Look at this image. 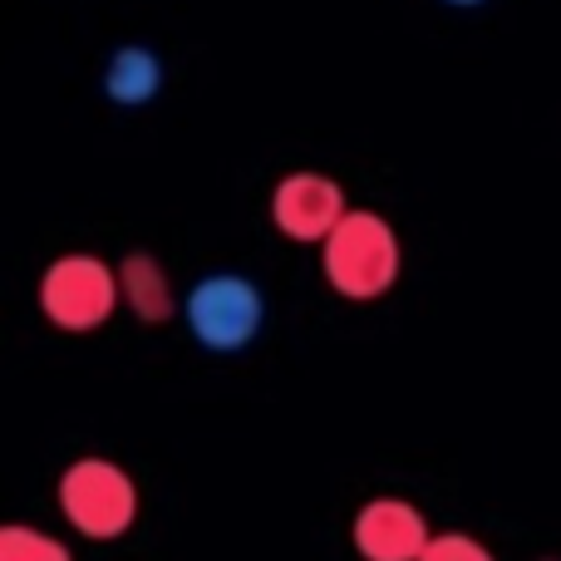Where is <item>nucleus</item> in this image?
<instances>
[{"mask_svg": "<svg viewBox=\"0 0 561 561\" xmlns=\"http://www.w3.org/2000/svg\"><path fill=\"white\" fill-rule=\"evenodd\" d=\"M320 266L335 296L345 300H379L394 290L404 272V247L399 232L369 207H350L345 222L320 242Z\"/></svg>", "mask_w": 561, "mask_h": 561, "instance_id": "obj_1", "label": "nucleus"}, {"mask_svg": "<svg viewBox=\"0 0 561 561\" xmlns=\"http://www.w3.org/2000/svg\"><path fill=\"white\" fill-rule=\"evenodd\" d=\"M183 320L187 335L213 355H237L247 350L266 325V296L252 276L242 272H213L193 280L183 296Z\"/></svg>", "mask_w": 561, "mask_h": 561, "instance_id": "obj_2", "label": "nucleus"}, {"mask_svg": "<svg viewBox=\"0 0 561 561\" xmlns=\"http://www.w3.org/2000/svg\"><path fill=\"white\" fill-rule=\"evenodd\" d=\"M55 503L79 537H89V542H114L138 517V488H134V478L118 463H108V458H75V463L59 473Z\"/></svg>", "mask_w": 561, "mask_h": 561, "instance_id": "obj_3", "label": "nucleus"}, {"mask_svg": "<svg viewBox=\"0 0 561 561\" xmlns=\"http://www.w3.org/2000/svg\"><path fill=\"white\" fill-rule=\"evenodd\" d=\"M118 300H124L118 272L89 252L55 256V262L45 266V276H39V310H45L49 325L69 330V335L99 330L118 310Z\"/></svg>", "mask_w": 561, "mask_h": 561, "instance_id": "obj_4", "label": "nucleus"}, {"mask_svg": "<svg viewBox=\"0 0 561 561\" xmlns=\"http://www.w3.org/2000/svg\"><path fill=\"white\" fill-rule=\"evenodd\" d=\"M350 203L345 187L335 183L330 173H310V168H296L272 187V222L280 237L300 247H316L345 222Z\"/></svg>", "mask_w": 561, "mask_h": 561, "instance_id": "obj_5", "label": "nucleus"}, {"mask_svg": "<svg viewBox=\"0 0 561 561\" xmlns=\"http://www.w3.org/2000/svg\"><path fill=\"white\" fill-rule=\"evenodd\" d=\"M355 552L365 561H419L434 542L424 513L409 497H369L355 513Z\"/></svg>", "mask_w": 561, "mask_h": 561, "instance_id": "obj_6", "label": "nucleus"}, {"mask_svg": "<svg viewBox=\"0 0 561 561\" xmlns=\"http://www.w3.org/2000/svg\"><path fill=\"white\" fill-rule=\"evenodd\" d=\"M118 290H124V306L134 310L138 325H168L183 310L173 296V280H168V266L148 252H128L118 262Z\"/></svg>", "mask_w": 561, "mask_h": 561, "instance_id": "obj_7", "label": "nucleus"}, {"mask_svg": "<svg viewBox=\"0 0 561 561\" xmlns=\"http://www.w3.org/2000/svg\"><path fill=\"white\" fill-rule=\"evenodd\" d=\"M163 94V59L148 45H124L104 65V99L118 108H144Z\"/></svg>", "mask_w": 561, "mask_h": 561, "instance_id": "obj_8", "label": "nucleus"}, {"mask_svg": "<svg viewBox=\"0 0 561 561\" xmlns=\"http://www.w3.org/2000/svg\"><path fill=\"white\" fill-rule=\"evenodd\" d=\"M0 561H75V557H69V547L59 537L25 523H10L0 527Z\"/></svg>", "mask_w": 561, "mask_h": 561, "instance_id": "obj_9", "label": "nucleus"}, {"mask_svg": "<svg viewBox=\"0 0 561 561\" xmlns=\"http://www.w3.org/2000/svg\"><path fill=\"white\" fill-rule=\"evenodd\" d=\"M419 561H497V557L468 533H434V542Z\"/></svg>", "mask_w": 561, "mask_h": 561, "instance_id": "obj_10", "label": "nucleus"}, {"mask_svg": "<svg viewBox=\"0 0 561 561\" xmlns=\"http://www.w3.org/2000/svg\"><path fill=\"white\" fill-rule=\"evenodd\" d=\"M448 5H458V10H473V5H483V0H448Z\"/></svg>", "mask_w": 561, "mask_h": 561, "instance_id": "obj_11", "label": "nucleus"}, {"mask_svg": "<svg viewBox=\"0 0 561 561\" xmlns=\"http://www.w3.org/2000/svg\"><path fill=\"white\" fill-rule=\"evenodd\" d=\"M542 561H557V557H542Z\"/></svg>", "mask_w": 561, "mask_h": 561, "instance_id": "obj_12", "label": "nucleus"}]
</instances>
